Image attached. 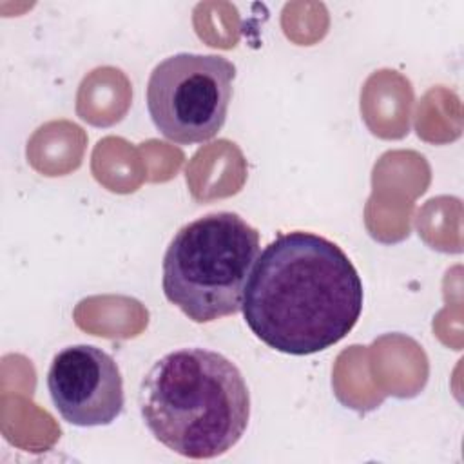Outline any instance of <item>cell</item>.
Returning a JSON list of instances; mask_svg holds the SVG:
<instances>
[{"mask_svg": "<svg viewBox=\"0 0 464 464\" xmlns=\"http://www.w3.org/2000/svg\"><path fill=\"white\" fill-rule=\"evenodd\" d=\"M361 277L334 241L303 230L279 234L250 272L243 315L266 346L310 355L344 339L362 312Z\"/></svg>", "mask_w": 464, "mask_h": 464, "instance_id": "obj_1", "label": "cell"}, {"mask_svg": "<svg viewBox=\"0 0 464 464\" xmlns=\"http://www.w3.org/2000/svg\"><path fill=\"white\" fill-rule=\"evenodd\" d=\"M145 426L169 450L214 459L246 431L250 393L239 368L207 348H179L158 359L140 386Z\"/></svg>", "mask_w": 464, "mask_h": 464, "instance_id": "obj_2", "label": "cell"}, {"mask_svg": "<svg viewBox=\"0 0 464 464\" xmlns=\"http://www.w3.org/2000/svg\"><path fill=\"white\" fill-rule=\"evenodd\" d=\"M259 256V232L236 212L183 225L163 256V294L194 323L237 314Z\"/></svg>", "mask_w": 464, "mask_h": 464, "instance_id": "obj_3", "label": "cell"}, {"mask_svg": "<svg viewBox=\"0 0 464 464\" xmlns=\"http://www.w3.org/2000/svg\"><path fill=\"white\" fill-rule=\"evenodd\" d=\"M234 78L236 65L221 54L176 53L149 76V116L174 143L208 141L225 125Z\"/></svg>", "mask_w": 464, "mask_h": 464, "instance_id": "obj_4", "label": "cell"}, {"mask_svg": "<svg viewBox=\"0 0 464 464\" xmlns=\"http://www.w3.org/2000/svg\"><path fill=\"white\" fill-rule=\"evenodd\" d=\"M47 390L62 419L80 428L107 426L125 406L123 379L116 361L92 344L60 350L47 372Z\"/></svg>", "mask_w": 464, "mask_h": 464, "instance_id": "obj_5", "label": "cell"}]
</instances>
